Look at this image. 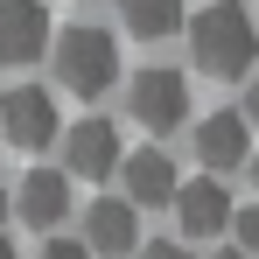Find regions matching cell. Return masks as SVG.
<instances>
[{
	"instance_id": "cell-1",
	"label": "cell",
	"mask_w": 259,
	"mask_h": 259,
	"mask_svg": "<svg viewBox=\"0 0 259 259\" xmlns=\"http://www.w3.org/2000/svg\"><path fill=\"white\" fill-rule=\"evenodd\" d=\"M182 35H189V56H196L203 77H217V84L252 77V63H259V28H252V14H245L238 0H210L203 14L182 21Z\"/></svg>"
},
{
	"instance_id": "cell-2",
	"label": "cell",
	"mask_w": 259,
	"mask_h": 259,
	"mask_svg": "<svg viewBox=\"0 0 259 259\" xmlns=\"http://www.w3.org/2000/svg\"><path fill=\"white\" fill-rule=\"evenodd\" d=\"M49 63H56V84L70 91V98H105V91L119 84V42L105 28H84V21L56 35Z\"/></svg>"
},
{
	"instance_id": "cell-3",
	"label": "cell",
	"mask_w": 259,
	"mask_h": 259,
	"mask_svg": "<svg viewBox=\"0 0 259 259\" xmlns=\"http://www.w3.org/2000/svg\"><path fill=\"white\" fill-rule=\"evenodd\" d=\"M126 112L154 133V140L175 133L182 119H189V77H182V70H161V63L133 70V77H126Z\"/></svg>"
},
{
	"instance_id": "cell-4",
	"label": "cell",
	"mask_w": 259,
	"mask_h": 259,
	"mask_svg": "<svg viewBox=\"0 0 259 259\" xmlns=\"http://www.w3.org/2000/svg\"><path fill=\"white\" fill-rule=\"evenodd\" d=\"M56 133H63V112H56V98H49L42 84H14V91H0V140H14V147L42 154Z\"/></svg>"
},
{
	"instance_id": "cell-5",
	"label": "cell",
	"mask_w": 259,
	"mask_h": 259,
	"mask_svg": "<svg viewBox=\"0 0 259 259\" xmlns=\"http://www.w3.org/2000/svg\"><path fill=\"white\" fill-rule=\"evenodd\" d=\"M63 140V175H84V182H105V175L119 168V126L112 119H77V126L56 133Z\"/></svg>"
},
{
	"instance_id": "cell-6",
	"label": "cell",
	"mask_w": 259,
	"mask_h": 259,
	"mask_svg": "<svg viewBox=\"0 0 259 259\" xmlns=\"http://www.w3.org/2000/svg\"><path fill=\"white\" fill-rule=\"evenodd\" d=\"M168 210H175V224H182V238H217V231H231V210H238V203L224 196L217 175H196V182H175Z\"/></svg>"
},
{
	"instance_id": "cell-7",
	"label": "cell",
	"mask_w": 259,
	"mask_h": 259,
	"mask_svg": "<svg viewBox=\"0 0 259 259\" xmlns=\"http://www.w3.org/2000/svg\"><path fill=\"white\" fill-rule=\"evenodd\" d=\"M196 161H203V175H224L245 168L252 161V126L238 119V105H224V112H210V119H196Z\"/></svg>"
},
{
	"instance_id": "cell-8",
	"label": "cell",
	"mask_w": 259,
	"mask_h": 259,
	"mask_svg": "<svg viewBox=\"0 0 259 259\" xmlns=\"http://www.w3.org/2000/svg\"><path fill=\"white\" fill-rule=\"evenodd\" d=\"M7 203H14L21 224H35V231L49 238V231L70 217V175H63V168H28V175H21V189H14Z\"/></svg>"
},
{
	"instance_id": "cell-9",
	"label": "cell",
	"mask_w": 259,
	"mask_h": 259,
	"mask_svg": "<svg viewBox=\"0 0 259 259\" xmlns=\"http://www.w3.org/2000/svg\"><path fill=\"white\" fill-rule=\"evenodd\" d=\"M91 259H126L133 245H140V217H133L126 196H98L84 210V238H77Z\"/></svg>"
},
{
	"instance_id": "cell-10",
	"label": "cell",
	"mask_w": 259,
	"mask_h": 259,
	"mask_svg": "<svg viewBox=\"0 0 259 259\" xmlns=\"http://www.w3.org/2000/svg\"><path fill=\"white\" fill-rule=\"evenodd\" d=\"M49 56V7L42 0H0V63Z\"/></svg>"
},
{
	"instance_id": "cell-11",
	"label": "cell",
	"mask_w": 259,
	"mask_h": 259,
	"mask_svg": "<svg viewBox=\"0 0 259 259\" xmlns=\"http://www.w3.org/2000/svg\"><path fill=\"white\" fill-rule=\"evenodd\" d=\"M119 175H126V203L133 210H147V203H168L175 196V161L161 154V147H133V154H119Z\"/></svg>"
},
{
	"instance_id": "cell-12",
	"label": "cell",
	"mask_w": 259,
	"mask_h": 259,
	"mask_svg": "<svg viewBox=\"0 0 259 259\" xmlns=\"http://www.w3.org/2000/svg\"><path fill=\"white\" fill-rule=\"evenodd\" d=\"M119 21H126L140 42H161V35H175L189 21V7L182 0H119Z\"/></svg>"
},
{
	"instance_id": "cell-13",
	"label": "cell",
	"mask_w": 259,
	"mask_h": 259,
	"mask_svg": "<svg viewBox=\"0 0 259 259\" xmlns=\"http://www.w3.org/2000/svg\"><path fill=\"white\" fill-rule=\"evenodd\" d=\"M231 245L245 259H259V203H245V210H231Z\"/></svg>"
},
{
	"instance_id": "cell-14",
	"label": "cell",
	"mask_w": 259,
	"mask_h": 259,
	"mask_svg": "<svg viewBox=\"0 0 259 259\" xmlns=\"http://www.w3.org/2000/svg\"><path fill=\"white\" fill-rule=\"evenodd\" d=\"M42 259H91V252L77 245V238H56V231H49V238H42Z\"/></svg>"
},
{
	"instance_id": "cell-15",
	"label": "cell",
	"mask_w": 259,
	"mask_h": 259,
	"mask_svg": "<svg viewBox=\"0 0 259 259\" xmlns=\"http://www.w3.org/2000/svg\"><path fill=\"white\" fill-rule=\"evenodd\" d=\"M133 259H189L175 238H161V245H133Z\"/></svg>"
},
{
	"instance_id": "cell-16",
	"label": "cell",
	"mask_w": 259,
	"mask_h": 259,
	"mask_svg": "<svg viewBox=\"0 0 259 259\" xmlns=\"http://www.w3.org/2000/svg\"><path fill=\"white\" fill-rule=\"evenodd\" d=\"M238 119H245V126H259V77L245 84V105H238Z\"/></svg>"
},
{
	"instance_id": "cell-17",
	"label": "cell",
	"mask_w": 259,
	"mask_h": 259,
	"mask_svg": "<svg viewBox=\"0 0 259 259\" xmlns=\"http://www.w3.org/2000/svg\"><path fill=\"white\" fill-rule=\"evenodd\" d=\"M210 259H245V252H238V245H217V252H210Z\"/></svg>"
},
{
	"instance_id": "cell-18",
	"label": "cell",
	"mask_w": 259,
	"mask_h": 259,
	"mask_svg": "<svg viewBox=\"0 0 259 259\" xmlns=\"http://www.w3.org/2000/svg\"><path fill=\"white\" fill-rule=\"evenodd\" d=\"M0 259H21V252H14V238H0Z\"/></svg>"
},
{
	"instance_id": "cell-19",
	"label": "cell",
	"mask_w": 259,
	"mask_h": 259,
	"mask_svg": "<svg viewBox=\"0 0 259 259\" xmlns=\"http://www.w3.org/2000/svg\"><path fill=\"white\" fill-rule=\"evenodd\" d=\"M245 168H252V189H259V154H252V161H245Z\"/></svg>"
},
{
	"instance_id": "cell-20",
	"label": "cell",
	"mask_w": 259,
	"mask_h": 259,
	"mask_svg": "<svg viewBox=\"0 0 259 259\" xmlns=\"http://www.w3.org/2000/svg\"><path fill=\"white\" fill-rule=\"evenodd\" d=\"M7 210H14V203H7V189H0V217H7Z\"/></svg>"
}]
</instances>
